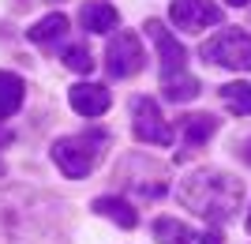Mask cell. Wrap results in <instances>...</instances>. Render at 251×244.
<instances>
[{
    "mask_svg": "<svg viewBox=\"0 0 251 244\" xmlns=\"http://www.w3.org/2000/svg\"><path fill=\"white\" fill-rule=\"evenodd\" d=\"M240 158H244V162H248V165H251V139H248V143H244V150H240Z\"/></svg>",
    "mask_w": 251,
    "mask_h": 244,
    "instance_id": "cell-18",
    "label": "cell"
},
{
    "mask_svg": "<svg viewBox=\"0 0 251 244\" xmlns=\"http://www.w3.org/2000/svg\"><path fill=\"white\" fill-rule=\"evenodd\" d=\"M94 214L116 222L120 229H135V225H139L135 207H131L127 199H120V195H98V199H94Z\"/></svg>",
    "mask_w": 251,
    "mask_h": 244,
    "instance_id": "cell-12",
    "label": "cell"
},
{
    "mask_svg": "<svg viewBox=\"0 0 251 244\" xmlns=\"http://www.w3.org/2000/svg\"><path fill=\"white\" fill-rule=\"evenodd\" d=\"M229 8H244V4H251V0H225Z\"/></svg>",
    "mask_w": 251,
    "mask_h": 244,
    "instance_id": "cell-20",
    "label": "cell"
},
{
    "mask_svg": "<svg viewBox=\"0 0 251 244\" xmlns=\"http://www.w3.org/2000/svg\"><path fill=\"white\" fill-rule=\"evenodd\" d=\"M64 68H72V72H79V75H90L94 56H90L86 45H68V49H64Z\"/></svg>",
    "mask_w": 251,
    "mask_h": 244,
    "instance_id": "cell-17",
    "label": "cell"
},
{
    "mask_svg": "<svg viewBox=\"0 0 251 244\" xmlns=\"http://www.w3.org/2000/svg\"><path fill=\"white\" fill-rule=\"evenodd\" d=\"M143 64H147V49L139 42L135 30H116L105 45V68L113 79H131L135 72H143Z\"/></svg>",
    "mask_w": 251,
    "mask_h": 244,
    "instance_id": "cell-4",
    "label": "cell"
},
{
    "mask_svg": "<svg viewBox=\"0 0 251 244\" xmlns=\"http://www.w3.org/2000/svg\"><path fill=\"white\" fill-rule=\"evenodd\" d=\"M68 102H72V109L79 117H101L113 106V94H109L105 83H75L68 90Z\"/></svg>",
    "mask_w": 251,
    "mask_h": 244,
    "instance_id": "cell-8",
    "label": "cell"
},
{
    "mask_svg": "<svg viewBox=\"0 0 251 244\" xmlns=\"http://www.w3.org/2000/svg\"><path fill=\"white\" fill-rule=\"evenodd\" d=\"M0 177H4V162H0Z\"/></svg>",
    "mask_w": 251,
    "mask_h": 244,
    "instance_id": "cell-22",
    "label": "cell"
},
{
    "mask_svg": "<svg viewBox=\"0 0 251 244\" xmlns=\"http://www.w3.org/2000/svg\"><path fill=\"white\" fill-rule=\"evenodd\" d=\"M4 143H11V132H8V128H0V147H4Z\"/></svg>",
    "mask_w": 251,
    "mask_h": 244,
    "instance_id": "cell-19",
    "label": "cell"
},
{
    "mask_svg": "<svg viewBox=\"0 0 251 244\" xmlns=\"http://www.w3.org/2000/svg\"><path fill=\"white\" fill-rule=\"evenodd\" d=\"M221 15L225 11L214 0H173L169 4V19L176 23V30H184V34H202L206 27H218Z\"/></svg>",
    "mask_w": 251,
    "mask_h": 244,
    "instance_id": "cell-6",
    "label": "cell"
},
{
    "mask_svg": "<svg viewBox=\"0 0 251 244\" xmlns=\"http://www.w3.org/2000/svg\"><path fill=\"white\" fill-rule=\"evenodd\" d=\"M105 147H109V132L105 128H90V132H75V136H60L56 143L49 147L52 162L60 165L64 177H86V173H94V165L101 162Z\"/></svg>",
    "mask_w": 251,
    "mask_h": 244,
    "instance_id": "cell-2",
    "label": "cell"
},
{
    "mask_svg": "<svg viewBox=\"0 0 251 244\" xmlns=\"http://www.w3.org/2000/svg\"><path fill=\"white\" fill-rule=\"evenodd\" d=\"M154 241L157 244H221L218 229H206V233H195L176 218H157L154 222Z\"/></svg>",
    "mask_w": 251,
    "mask_h": 244,
    "instance_id": "cell-9",
    "label": "cell"
},
{
    "mask_svg": "<svg viewBox=\"0 0 251 244\" xmlns=\"http://www.w3.org/2000/svg\"><path fill=\"white\" fill-rule=\"evenodd\" d=\"M131 132L147 147H169L173 143V128L165 124L154 98H131Z\"/></svg>",
    "mask_w": 251,
    "mask_h": 244,
    "instance_id": "cell-5",
    "label": "cell"
},
{
    "mask_svg": "<svg viewBox=\"0 0 251 244\" xmlns=\"http://www.w3.org/2000/svg\"><path fill=\"white\" fill-rule=\"evenodd\" d=\"M218 94H221L229 113H236V117H248L251 113V83H225Z\"/></svg>",
    "mask_w": 251,
    "mask_h": 244,
    "instance_id": "cell-16",
    "label": "cell"
},
{
    "mask_svg": "<svg viewBox=\"0 0 251 244\" xmlns=\"http://www.w3.org/2000/svg\"><path fill=\"white\" fill-rule=\"evenodd\" d=\"M147 34L157 49V60H161V79H169V75H176V72H188V49L176 42V34L169 30L165 23L147 19Z\"/></svg>",
    "mask_w": 251,
    "mask_h": 244,
    "instance_id": "cell-7",
    "label": "cell"
},
{
    "mask_svg": "<svg viewBox=\"0 0 251 244\" xmlns=\"http://www.w3.org/2000/svg\"><path fill=\"white\" fill-rule=\"evenodd\" d=\"M176 199L184 203L195 218L225 225L232 214L240 211L244 184L236 181V177H229V173H221V169H199V173H191L188 181L176 184Z\"/></svg>",
    "mask_w": 251,
    "mask_h": 244,
    "instance_id": "cell-1",
    "label": "cell"
},
{
    "mask_svg": "<svg viewBox=\"0 0 251 244\" xmlns=\"http://www.w3.org/2000/svg\"><path fill=\"white\" fill-rule=\"evenodd\" d=\"M221 120L210 117V113H188V117H180V158H188V154H195V150L206 143L214 132H218Z\"/></svg>",
    "mask_w": 251,
    "mask_h": 244,
    "instance_id": "cell-10",
    "label": "cell"
},
{
    "mask_svg": "<svg viewBox=\"0 0 251 244\" xmlns=\"http://www.w3.org/2000/svg\"><path fill=\"white\" fill-rule=\"evenodd\" d=\"M202 60H214L218 68H229V72H251V34L236 27L214 34L202 45Z\"/></svg>",
    "mask_w": 251,
    "mask_h": 244,
    "instance_id": "cell-3",
    "label": "cell"
},
{
    "mask_svg": "<svg viewBox=\"0 0 251 244\" xmlns=\"http://www.w3.org/2000/svg\"><path fill=\"white\" fill-rule=\"evenodd\" d=\"M248 233H251V211H248Z\"/></svg>",
    "mask_w": 251,
    "mask_h": 244,
    "instance_id": "cell-21",
    "label": "cell"
},
{
    "mask_svg": "<svg viewBox=\"0 0 251 244\" xmlns=\"http://www.w3.org/2000/svg\"><path fill=\"white\" fill-rule=\"evenodd\" d=\"M199 90H202V83L188 72H176V75H169V79H161V94H165L169 102H176V106L180 102H195Z\"/></svg>",
    "mask_w": 251,
    "mask_h": 244,
    "instance_id": "cell-13",
    "label": "cell"
},
{
    "mask_svg": "<svg viewBox=\"0 0 251 244\" xmlns=\"http://www.w3.org/2000/svg\"><path fill=\"white\" fill-rule=\"evenodd\" d=\"M23 79L19 75H11V72H0V120H8V117H15L19 113V106H23Z\"/></svg>",
    "mask_w": 251,
    "mask_h": 244,
    "instance_id": "cell-15",
    "label": "cell"
},
{
    "mask_svg": "<svg viewBox=\"0 0 251 244\" xmlns=\"http://www.w3.org/2000/svg\"><path fill=\"white\" fill-rule=\"evenodd\" d=\"M79 23H83V30H90V34H109V30H116L120 15H116V8L109 0H86L83 11H79Z\"/></svg>",
    "mask_w": 251,
    "mask_h": 244,
    "instance_id": "cell-11",
    "label": "cell"
},
{
    "mask_svg": "<svg viewBox=\"0 0 251 244\" xmlns=\"http://www.w3.org/2000/svg\"><path fill=\"white\" fill-rule=\"evenodd\" d=\"M64 34H68V15H64V11H52V15L34 23L30 30H26V38L38 42V45H49V42H60Z\"/></svg>",
    "mask_w": 251,
    "mask_h": 244,
    "instance_id": "cell-14",
    "label": "cell"
}]
</instances>
